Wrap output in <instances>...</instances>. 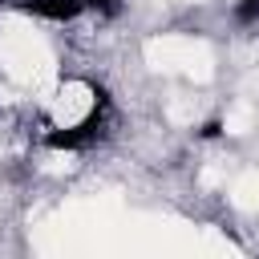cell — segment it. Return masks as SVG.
<instances>
[{"mask_svg":"<svg viewBox=\"0 0 259 259\" xmlns=\"http://www.w3.org/2000/svg\"><path fill=\"white\" fill-rule=\"evenodd\" d=\"M85 0H28V12L45 16V20H73L81 12Z\"/></svg>","mask_w":259,"mask_h":259,"instance_id":"1","label":"cell"},{"mask_svg":"<svg viewBox=\"0 0 259 259\" xmlns=\"http://www.w3.org/2000/svg\"><path fill=\"white\" fill-rule=\"evenodd\" d=\"M235 20L255 24V20H259V0H239V4H235Z\"/></svg>","mask_w":259,"mask_h":259,"instance_id":"2","label":"cell"},{"mask_svg":"<svg viewBox=\"0 0 259 259\" xmlns=\"http://www.w3.org/2000/svg\"><path fill=\"white\" fill-rule=\"evenodd\" d=\"M93 12H101V16H113L117 8H121V0H85Z\"/></svg>","mask_w":259,"mask_h":259,"instance_id":"3","label":"cell"}]
</instances>
